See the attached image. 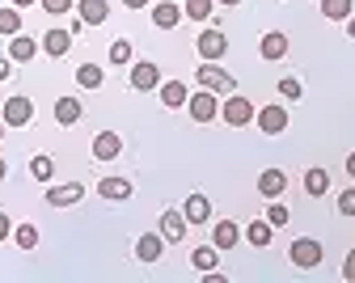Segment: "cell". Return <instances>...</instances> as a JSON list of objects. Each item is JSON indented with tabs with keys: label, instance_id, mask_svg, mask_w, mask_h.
<instances>
[{
	"label": "cell",
	"instance_id": "6da1fadb",
	"mask_svg": "<svg viewBox=\"0 0 355 283\" xmlns=\"http://www.w3.org/2000/svg\"><path fill=\"white\" fill-rule=\"evenodd\" d=\"M322 258H326V250H322V241H313V237H296V241H292V250H288V262H292V266H300V271L322 266Z\"/></svg>",
	"mask_w": 355,
	"mask_h": 283
},
{
	"label": "cell",
	"instance_id": "7a4b0ae2",
	"mask_svg": "<svg viewBox=\"0 0 355 283\" xmlns=\"http://www.w3.org/2000/svg\"><path fill=\"white\" fill-rule=\"evenodd\" d=\"M199 85L203 89H211V93H220V98H225V93H237V80L220 68L216 60H207V64H199Z\"/></svg>",
	"mask_w": 355,
	"mask_h": 283
},
{
	"label": "cell",
	"instance_id": "3957f363",
	"mask_svg": "<svg viewBox=\"0 0 355 283\" xmlns=\"http://www.w3.org/2000/svg\"><path fill=\"white\" fill-rule=\"evenodd\" d=\"M187 110H191L195 123H211V119L220 114V93H211V89L191 93V98H187Z\"/></svg>",
	"mask_w": 355,
	"mask_h": 283
},
{
	"label": "cell",
	"instance_id": "277c9868",
	"mask_svg": "<svg viewBox=\"0 0 355 283\" xmlns=\"http://www.w3.org/2000/svg\"><path fill=\"white\" fill-rule=\"evenodd\" d=\"M220 119H225L229 127H250V123H254V102H250V98H237V93H229L225 106H220Z\"/></svg>",
	"mask_w": 355,
	"mask_h": 283
},
{
	"label": "cell",
	"instance_id": "5b68a950",
	"mask_svg": "<svg viewBox=\"0 0 355 283\" xmlns=\"http://www.w3.org/2000/svg\"><path fill=\"white\" fill-rule=\"evenodd\" d=\"M195 46H199L203 60H225V51H229V34H225V30H203Z\"/></svg>",
	"mask_w": 355,
	"mask_h": 283
},
{
	"label": "cell",
	"instance_id": "8992f818",
	"mask_svg": "<svg viewBox=\"0 0 355 283\" xmlns=\"http://www.w3.org/2000/svg\"><path fill=\"white\" fill-rule=\"evenodd\" d=\"M254 123L266 135H279V131H288V110L284 106H262V110H254Z\"/></svg>",
	"mask_w": 355,
	"mask_h": 283
},
{
	"label": "cell",
	"instance_id": "52a82bcc",
	"mask_svg": "<svg viewBox=\"0 0 355 283\" xmlns=\"http://www.w3.org/2000/svg\"><path fill=\"white\" fill-rule=\"evenodd\" d=\"M0 119H5V127H26V123L34 119V102L17 93V98L5 102V114H0Z\"/></svg>",
	"mask_w": 355,
	"mask_h": 283
},
{
	"label": "cell",
	"instance_id": "ba28073f",
	"mask_svg": "<svg viewBox=\"0 0 355 283\" xmlns=\"http://www.w3.org/2000/svg\"><path fill=\"white\" fill-rule=\"evenodd\" d=\"M161 254H165V237H161V232H144V237L136 241V258H140L144 266H157Z\"/></svg>",
	"mask_w": 355,
	"mask_h": 283
},
{
	"label": "cell",
	"instance_id": "9c48e42d",
	"mask_svg": "<svg viewBox=\"0 0 355 283\" xmlns=\"http://www.w3.org/2000/svg\"><path fill=\"white\" fill-rule=\"evenodd\" d=\"M123 153V135L119 131H98L94 135V161H114Z\"/></svg>",
	"mask_w": 355,
	"mask_h": 283
},
{
	"label": "cell",
	"instance_id": "30bf717a",
	"mask_svg": "<svg viewBox=\"0 0 355 283\" xmlns=\"http://www.w3.org/2000/svg\"><path fill=\"white\" fill-rule=\"evenodd\" d=\"M157 85H161V68H157V64H148V60L131 64V89L148 93V89H157Z\"/></svg>",
	"mask_w": 355,
	"mask_h": 283
},
{
	"label": "cell",
	"instance_id": "8fae6325",
	"mask_svg": "<svg viewBox=\"0 0 355 283\" xmlns=\"http://www.w3.org/2000/svg\"><path fill=\"white\" fill-rule=\"evenodd\" d=\"M258 51H262V60H271V64L284 60V55H288V34H284V30H266L262 42H258Z\"/></svg>",
	"mask_w": 355,
	"mask_h": 283
},
{
	"label": "cell",
	"instance_id": "7c38bea8",
	"mask_svg": "<svg viewBox=\"0 0 355 283\" xmlns=\"http://www.w3.org/2000/svg\"><path fill=\"white\" fill-rule=\"evenodd\" d=\"M80 199H85V186L80 182H64V186H51V191H47V203L51 207H72Z\"/></svg>",
	"mask_w": 355,
	"mask_h": 283
},
{
	"label": "cell",
	"instance_id": "4fadbf2b",
	"mask_svg": "<svg viewBox=\"0 0 355 283\" xmlns=\"http://www.w3.org/2000/svg\"><path fill=\"white\" fill-rule=\"evenodd\" d=\"M284 186H288L284 169H262V173H258V195H262V199H279Z\"/></svg>",
	"mask_w": 355,
	"mask_h": 283
},
{
	"label": "cell",
	"instance_id": "5bb4252c",
	"mask_svg": "<svg viewBox=\"0 0 355 283\" xmlns=\"http://www.w3.org/2000/svg\"><path fill=\"white\" fill-rule=\"evenodd\" d=\"M241 241V228L233 224V220H216V228H211V246L216 250H233Z\"/></svg>",
	"mask_w": 355,
	"mask_h": 283
},
{
	"label": "cell",
	"instance_id": "9a60e30c",
	"mask_svg": "<svg viewBox=\"0 0 355 283\" xmlns=\"http://www.w3.org/2000/svg\"><path fill=\"white\" fill-rule=\"evenodd\" d=\"M187 228H191V224H187L182 212H161V237H165V241H182Z\"/></svg>",
	"mask_w": 355,
	"mask_h": 283
},
{
	"label": "cell",
	"instance_id": "2e32d148",
	"mask_svg": "<svg viewBox=\"0 0 355 283\" xmlns=\"http://www.w3.org/2000/svg\"><path fill=\"white\" fill-rule=\"evenodd\" d=\"M34 55H38V42H34L30 34H13V38H9V60H13V64H30Z\"/></svg>",
	"mask_w": 355,
	"mask_h": 283
},
{
	"label": "cell",
	"instance_id": "e0dca14e",
	"mask_svg": "<svg viewBox=\"0 0 355 283\" xmlns=\"http://www.w3.org/2000/svg\"><path fill=\"white\" fill-rule=\"evenodd\" d=\"M182 216H187V224H207L211 220V199L207 195H191L182 203Z\"/></svg>",
	"mask_w": 355,
	"mask_h": 283
},
{
	"label": "cell",
	"instance_id": "ac0fdd59",
	"mask_svg": "<svg viewBox=\"0 0 355 283\" xmlns=\"http://www.w3.org/2000/svg\"><path fill=\"white\" fill-rule=\"evenodd\" d=\"M98 195L110 199V203H123V199H131V182L127 178H102L98 182Z\"/></svg>",
	"mask_w": 355,
	"mask_h": 283
},
{
	"label": "cell",
	"instance_id": "d6986e66",
	"mask_svg": "<svg viewBox=\"0 0 355 283\" xmlns=\"http://www.w3.org/2000/svg\"><path fill=\"white\" fill-rule=\"evenodd\" d=\"M68 46H72V30H47V38H42V51H47L51 60L68 55Z\"/></svg>",
	"mask_w": 355,
	"mask_h": 283
},
{
	"label": "cell",
	"instance_id": "ffe728a7",
	"mask_svg": "<svg viewBox=\"0 0 355 283\" xmlns=\"http://www.w3.org/2000/svg\"><path fill=\"white\" fill-rule=\"evenodd\" d=\"M76 9H80V22H85V26H102V22L110 17V5H106V0H80Z\"/></svg>",
	"mask_w": 355,
	"mask_h": 283
},
{
	"label": "cell",
	"instance_id": "44dd1931",
	"mask_svg": "<svg viewBox=\"0 0 355 283\" xmlns=\"http://www.w3.org/2000/svg\"><path fill=\"white\" fill-rule=\"evenodd\" d=\"M178 22H182V9H178L173 0H161V5H153V26H161V30H173Z\"/></svg>",
	"mask_w": 355,
	"mask_h": 283
},
{
	"label": "cell",
	"instance_id": "7402d4cb",
	"mask_svg": "<svg viewBox=\"0 0 355 283\" xmlns=\"http://www.w3.org/2000/svg\"><path fill=\"white\" fill-rule=\"evenodd\" d=\"M187 98H191V93H187V85H182V80H165V85H161V102H165L169 110L187 106Z\"/></svg>",
	"mask_w": 355,
	"mask_h": 283
},
{
	"label": "cell",
	"instance_id": "603a6c76",
	"mask_svg": "<svg viewBox=\"0 0 355 283\" xmlns=\"http://www.w3.org/2000/svg\"><path fill=\"white\" fill-rule=\"evenodd\" d=\"M304 191H309V195H313V199H322V195L330 191V173H326L322 165H313V169H309V173H304Z\"/></svg>",
	"mask_w": 355,
	"mask_h": 283
},
{
	"label": "cell",
	"instance_id": "cb8c5ba5",
	"mask_svg": "<svg viewBox=\"0 0 355 283\" xmlns=\"http://www.w3.org/2000/svg\"><path fill=\"white\" fill-rule=\"evenodd\" d=\"M355 13V0H322V17L326 22H347Z\"/></svg>",
	"mask_w": 355,
	"mask_h": 283
},
{
	"label": "cell",
	"instance_id": "d4e9b609",
	"mask_svg": "<svg viewBox=\"0 0 355 283\" xmlns=\"http://www.w3.org/2000/svg\"><path fill=\"white\" fill-rule=\"evenodd\" d=\"M271 237H275V232H271V220H254V224L245 228V241H250V246H258V250L271 246Z\"/></svg>",
	"mask_w": 355,
	"mask_h": 283
},
{
	"label": "cell",
	"instance_id": "484cf974",
	"mask_svg": "<svg viewBox=\"0 0 355 283\" xmlns=\"http://www.w3.org/2000/svg\"><path fill=\"white\" fill-rule=\"evenodd\" d=\"M102 80H106V72H102L98 64H80V68H76V85H80V89H102Z\"/></svg>",
	"mask_w": 355,
	"mask_h": 283
},
{
	"label": "cell",
	"instance_id": "4316f807",
	"mask_svg": "<svg viewBox=\"0 0 355 283\" xmlns=\"http://www.w3.org/2000/svg\"><path fill=\"white\" fill-rule=\"evenodd\" d=\"M55 123H64V127L80 123V102H76V98H60V102H55Z\"/></svg>",
	"mask_w": 355,
	"mask_h": 283
},
{
	"label": "cell",
	"instance_id": "83f0119b",
	"mask_svg": "<svg viewBox=\"0 0 355 283\" xmlns=\"http://www.w3.org/2000/svg\"><path fill=\"white\" fill-rule=\"evenodd\" d=\"M0 34L5 38H13V34H21V9H0Z\"/></svg>",
	"mask_w": 355,
	"mask_h": 283
},
{
	"label": "cell",
	"instance_id": "f1b7e54d",
	"mask_svg": "<svg viewBox=\"0 0 355 283\" xmlns=\"http://www.w3.org/2000/svg\"><path fill=\"white\" fill-rule=\"evenodd\" d=\"M30 173H34L38 182H51V178H55V161H51L47 153H38V157L30 161Z\"/></svg>",
	"mask_w": 355,
	"mask_h": 283
},
{
	"label": "cell",
	"instance_id": "f546056e",
	"mask_svg": "<svg viewBox=\"0 0 355 283\" xmlns=\"http://www.w3.org/2000/svg\"><path fill=\"white\" fill-rule=\"evenodd\" d=\"M216 258H220V250H216V246H199V250L191 254V266H195V271H211V266H216Z\"/></svg>",
	"mask_w": 355,
	"mask_h": 283
},
{
	"label": "cell",
	"instance_id": "4dcf8cb0",
	"mask_svg": "<svg viewBox=\"0 0 355 283\" xmlns=\"http://www.w3.org/2000/svg\"><path fill=\"white\" fill-rule=\"evenodd\" d=\"M13 241H17L21 250H34V246H38V228H34L30 220H26V224H17V228H13Z\"/></svg>",
	"mask_w": 355,
	"mask_h": 283
},
{
	"label": "cell",
	"instance_id": "1f68e13d",
	"mask_svg": "<svg viewBox=\"0 0 355 283\" xmlns=\"http://www.w3.org/2000/svg\"><path fill=\"white\" fill-rule=\"evenodd\" d=\"M182 17H191V22H207V17H211V0H187V5H182Z\"/></svg>",
	"mask_w": 355,
	"mask_h": 283
},
{
	"label": "cell",
	"instance_id": "d6a6232c",
	"mask_svg": "<svg viewBox=\"0 0 355 283\" xmlns=\"http://www.w3.org/2000/svg\"><path fill=\"white\" fill-rule=\"evenodd\" d=\"M266 220H271V228H284V224H288V220H292V212H288V207H284V203H279V199H275V203H271V207H266Z\"/></svg>",
	"mask_w": 355,
	"mask_h": 283
},
{
	"label": "cell",
	"instance_id": "836d02e7",
	"mask_svg": "<svg viewBox=\"0 0 355 283\" xmlns=\"http://www.w3.org/2000/svg\"><path fill=\"white\" fill-rule=\"evenodd\" d=\"M110 64H131V42L127 38L110 42Z\"/></svg>",
	"mask_w": 355,
	"mask_h": 283
},
{
	"label": "cell",
	"instance_id": "e575fe53",
	"mask_svg": "<svg viewBox=\"0 0 355 283\" xmlns=\"http://www.w3.org/2000/svg\"><path fill=\"white\" fill-rule=\"evenodd\" d=\"M279 93H284V98H292V102H296L304 89H300V80H296V76H284V80H279Z\"/></svg>",
	"mask_w": 355,
	"mask_h": 283
},
{
	"label": "cell",
	"instance_id": "d590c367",
	"mask_svg": "<svg viewBox=\"0 0 355 283\" xmlns=\"http://www.w3.org/2000/svg\"><path fill=\"white\" fill-rule=\"evenodd\" d=\"M38 5L47 9L51 17H60V13H68V9H72V0H38Z\"/></svg>",
	"mask_w": 355,
	"mask_h": 283
},
{
	"label": "cell",
	"instance_id": "8d00e7d4",
	"mask_svg": "<svg viewBox=\"0 0 355 283\" xmlns=\"http://www.w3.org/2000/svg\"><path fill=\"white\" fill-rule=\"evenodd\" d=\"M338 212H343V216H355V186L338 195Z\"/></svg>",
	"mask_w": 355,
	"mask_h": 283
},
{
	"label": "cell",
	"instance_id": "74e56055",
	"mask_svg": "<svg viewBox=\"0 0 355 283\" xmlns=\"http://www.w3.org/2000/svg\"><path fill=\"white\" fill-rule=\"evenodd\" d=\"M343 279H347V283H355V250H351V254H347V262H343Z\"/></svg>",
	"mask_w": 355,
	"mask_h": 283
},
{
	"label": "cell",
	"instance_id": "f35d334b",
	"mask_svg": "<svg viewBox=\"0 0 355 283\" xmlns=\"http://www.w3.org/2000/svg\"><path fill=\"white\" fill-rule=\"evenodd\" d=\"M9 237H13V220L0 212V241H9Z\"/></svg>",
	"mask_w": 355,
	"mask_h": 283
},
{
	"label": "cell",
	"instance_id": "ab89813d",
	"mask_svg": "<svg viewBox=\"0 0 355 283\" xmlns=\"http://www.w3.org/2000/svg\"><path fill=\"white\" fill-rule=\"evenodd\" d=\"M13 76V60H0V80H9Z\"/></svg>",
	"mask_w": 355,
	"mask_h": 283
},
{
	"label": "cell",
	"instance_id": "60d3db41",
	"mask_svg": "<svg viewBox=\"0 0 355 283\" xmlns=\"http://www.w3.org/2000/svg\"><path fill=\"white\" fill-rule=\"evenodd\" d=\"M123 5H127V9H144V5H148V0H123Z\"/></svg>",
	"mask_w": 355,
	"mask_h": 283
},
{
	"label": "cell",
	"instance_id": "b9f144b4",
	"mask_svg": "<svg viewBox=\"0 0 355 283\" xmlns=\"http://www.w3.org/2000/svg\"><path fill=\"white\" fill-rule=\"evenodd\" d=\"M30 5H38V0H13V9H30Z\"/></svg>",
	"mask_w": 355,
	"mask_h": 283
},
{
	"label": "cell",
	"instance_id": "7bdbcfd3",
	"mask_svg": "<svg viewBox=\"0 0 355 283\" xmlns=\"http://www.w3.org/2000/svg\"><path fill=\"white\" fill-rule=\"evenodd\" d=\"M347 173H351V178H355V153H351V157H347Z\"/></svg>",
	"mask_w": 355,
	"mask_h": 283
},
{
	"label": "cell",
	"instance_id": "ee69618b",
	"mask_svg": "<svg viewBox=\"0 0 355 283\" xmlns=\"http://www.w3.org/2000/svg\"><path fill=\"white\" fill-rule=\"evenodd\" d=\"M347 34H351V38H355V13H351V17H347Z\"/></svg>",
	"mask_w": 355,
	"mask_h": 283
},
{
	"label": "cell",
	"instance_id": "f6af8a7d",
	"mask_svg": "<svg viewBox=\"0 0 355 283\" xmlns=\"http://www.w3.org/2000/svg\"><path fill=\"white\" fill-rule=\"evenodd\" d=\"M5 173H9V165H5V157H0V182H5Z\"/></svg>",
	"mask_w": 355,
	"mask_h": 283
},
{
	"label": "cell",
	"instance_id": "bcb514c9",
	"mask_svg": "<svg viewBox=\"0 0 355 283\" xmlns=\"http://www.w3.org/2000/svg\"><path fill=\"white\" fill-rule=\"evenodd\" d=\"M220 5H241V0H220Z\"/></svg>",
	"mask_w": 355,
	"mask_h": 283
},
{
	"label": "cell",
	"instance_id": "7dc6e473",
	"mask_svg": "<svg viewBox=\"0 0 355 283\" xmlns=\"http://www.w3.org/2000/svg\"><path fill=\"white\" fill-rule=\"evenodd\" d=\"M0 139H5V119H0Z\"/></svg>",
	"mask_w": 355,
	"mask_h": 283
}]
</instances>
